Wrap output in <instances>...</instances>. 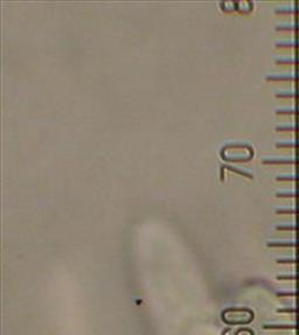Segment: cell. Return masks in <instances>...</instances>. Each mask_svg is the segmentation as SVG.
<instances>
[{
    "instance_id": "cell-1",
    "label": "cell",
    "mask_w": 299,
    "mask_h": 335,
    "mask_svg": "<svg viewBox=\"0 0 299 335\" xmlns=\"http://www.w3.org/2000/svg\"><path fill=\"white\" fill-rule=\"evenodd\" d=\"M263 165L296 166L299 167V157H266L262 159Z\"/></svg>"
},
{
    "instance_id": "cell-2",
    "label": "cell",
    "mask_w": 299,
    "mask_h": 335,
    "mask_svg": "<svg viewBox=\"0 0 299 335\" xmlns=\"http://www.w3.org/2000/svg\"><path fill=\"white\" fill-rule=\"evenodd\" d=\"M266 82H294L299 83V74H270L265 77Z\"/></svg>"
},
{
    "instance_id": "cell-3",
    "label": "cell",
    "mask_w": 299,
    "mask_h": 335,
    "mask_svg": "<svg viewBox=\"0 0 299 335\" xmlns=\"http://www.w3.org/2000/svg\"><path fill=\"white\" fill-rule=\"evenodd\" d=\"M263 330L269 331H299L298 324H264Z\"/></svg>"
},
{
    "instance_id": "cell-4",
    "label": "cell",
    "mask_w": 299,
    "mask_h": 335,
    "mask_svg": "<svg viewBox=\"0 0 299 335\" xmlns=\"http://www.w3.org/2000/svg\"><path fill=\"white\" fill-rule=\"evenodd\" d=\"M274 12L278 16H299V5L298 6H279L276 7Z\"/></svg>"
},
{
    "instance_id": "cell-5",
    "label": "cell",
    "mask_w": 299,
    "mask_h": 335,
    "mask_svg": "<svg viewBox=\"0 0 299 335\" xmlns=\"http://www.w3.org/2000/svg\"><path fill=\"white\" fill-rule=\"evenodd\" d=\"M268 248H292L299 249V241H268Z\"/></svg>"
},
{
    "instance_id": "cell-6",
    "label": "cell",
    "mask_w": 299,
    "mask_h": 335,
    "mask_svg": "<svg viewBox=\"0 0 299 335\" xmlns=\"http://www.w3.org/2000/svg\"><path fill=\"white\" fill-rule=\"evenodd\" d=\"M275 29L277 32H292V33H299V22H286L279 23L275 26Z\"/></svg>"
},
{
    "instance_id": "cell-7",
    "label": "cell",
    "mask_w": 299,
    "mask_h": 335,
    "mask_svg": "<svg viewBox=\"0 0 299 335\" xmlns=\"http://www.w3.org/2000/svg\"><path fill=\"white\" fill-rule=\"evenodd\" d=\"M275 96L283 99H299V90H279L275 93Z\"/></svg>"
},
{
    "instance_id": "cell-8",
    "label": "cell",
    "mask_w": 299,
    "mask_h": 335,
    "mask_svg": "<svg viewBox=\"0 0 299 335\" xmlns=\"http://www.w3.org/2000/svg\"><path fill=\"white\" fill-rule=\"evenodd\" d=\"M275 47L278 49L280 48H291V49H299V40H283V41H277L275 43Z\"/></svg>"
},
{
    "instance_id": "cell-9",
    "label": "cell",
    "mask_w": 299,
    "mask_h": 335,
    "mask_svg": "<svg viewBox=\"0 0 299 335\" xmlns=\"http://www.w3.org/2000/svg\"><path fill=\"white\" fill-rule=\"evenodd\" d=\"M275 146L278 149H295L299 150V140H282L275 143Z\"/></svg>"
},
{
    "instance_id": "cell-10",
    "label": "cell",
    "mask_w": 299,
    "mask_h": 335,
    "mask_svg": "<svg viewBox=\"0 0 299 335\" xmlns=\"http://www.w3.org/2000/svg\"><path fill=\"white\" fill-rule=\"evenodd\" d=\"M275 114L284 116H299V106H292V108H278L275 110Z\"/></svg>"
},
{
    "instance_id": "cell-11",
    "label": "cell",
    "mask_w": 299,
    "mask_h": 335,
    "mask_svg": "<svg viewBox=\"0 0 299 335\" xmlns=\"http://www.w3.org/2000/svg\"><path fill=\"white\" fill-rule=\"evenodd\" d=\"M276 64H289V66H299V56L296 58H277L275 59Z\"/></svg>"
},
{
    "instance_id": "cell-12",
    "label": "cell",
    "mask_w": 299,
    "mask_h": 335,
    "mask_svg": "<svg viewBox=\"0 0 299 335\" xmlns=\"http://www.w3.org/2000/svg\"><path fill=\"white\" fill-rule=\"evenodd\" d=\"M276 131L278 132H299V124H282L276 126Z\"/></svg>"
},
{
    "instance_id": "cell-13",
    "label": "cell",
    "mask_w": 299,
    "mask_h": 335,
    "mask_svg": "<svg viewBox=\"0 0 299 335\" xmlns=\"http://www.w3.org/2000/svg\"><path fill=\"white\" fill-rule=\"evenodd\" d=\"M222 168H227V170H229V171H232V172H235V173L239 174V176L247 177H249V179H254V174L251 173V172L247 171V170H242V168L234 167V166H232V165H223V166H222Z\"/></svg>"
},
{
    "instance_id": "cell-14",
    "label": "cell",
    "mask_w": 299,
    "mask_h": 335,
    "mask_svg": "<svg viewBox=\"0 0 299 335\" xmlns=\"http://www.w3.org/2000/svg\"><path fill=\"white\" fill-rule=\"evenodd\" d=\"M276 181H288V182H299V174H282L276 177Z\"/></svg>"
},
{
    "instance_id": "cell-15",
    "label": "cell",
    "mask_w": 299,
    "mask_h": 335,
    "mask_svg": "<svg viewBox=\"0 0 299 335\" xmlns=\"http://www.w3.org/2000/svg\"><path fill=\"white\" fill-rule=\"evenodd\" d=\"M275 213L278 215H299V207H296V208H277Z\"/></svg>"
},
{
    "instance_id": "cell-16",
    "label": "cell",
    "mask_w": 299,
    "mask_h": 335,
    "mask_svg": "<svg viewBox=\"0 0 299 335\" xmlns=\"http://www.w3.org/2000/svg\"><path fill=\"white\" fill-rule=\"evenodd\" d=\"M277 264H291V265H299V257H283V258H277Z\"/></svg>"
},
{
    "instance_id": "cell-17",
    "label": "cell",
    "mask_w": 299,
    "mask_h": 335,
    "mask_svg": "<svg viewBox=\"0 0 299 335\" xmlns=\"http://www.w3.org/2000/svg\"><path fill=\"white\" fill-rule=\"evenodd\" d=\"M275 229L277 231H299V224H278Z\"/></svg>"
},
{
    "instance_id": "cell-18",
    "label": "cell",
    "mask_w": 299,
    "mask_h": 335,
    "mask_svg": "<svg viewBox=\"0 0 299 335\" xmlns=\"http://www.w3.org/2000/svg\"><path fill=\"white\" fill-rule=\"evenodd\" d=\"M276 197L282 198H299V191L292 192H277Z\"/></svg>"
},
{
    "instance_id": "cell-19",
    "label": "cell",
    "mask_w": 299,
    "mask_h": 335,
    "mask_svg": "<svg viewBox=\"0 0 299 335\" xmlns=\"http://www.w3.org/2000/svg\"><path fill=\"white\" fill-rule=\"evenodd\" d=\"M279 298H299V291H279L277 292Z\"/></svg>"
},
{
    "instance_id": "cell-20",
    "label": "cell",
    "mask_w": 299,
    "mask_h": 335,
    "mask_svg": "<svg viewBox=\"0 0 299 335\" xmlns=\"http://www.w3.org/2000/svg\"><path fill=\"white\" fill-rule=\"evenodd\" d=\"M277 280H299V274H284L278 275L276 277Z\"/></svg>"
},
{
    "instance_id": "cell-21",
    "label": "cell",
    "mask_w": 299,
    "mask_h": 335,
    "mask_svg": "<svg viewBox=\"0 0 299 335\" xmlns=\"http://www.w3.org/2000/svg\"><path fill=\"white\" fill-rule=\"evenodd\" d=\"M277 313H289V314H299V307H283L277 308Z\"/></svg>"
}]
</instances>
